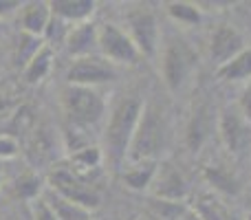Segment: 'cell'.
I'll return each instance as SVG.
<instances>
[{
  "label": "cell",
  "mask_w": 251,
  "mask_h": 220,
  "mask_svg": "<svg viewBox=\"0 0 251 220\" xmlns=\"http://www.w3.org/2000/svg\"><path fill=\"white\" fill-rule=\"evenodd\" d=\"M42 38H35V35H29V33H22L18 35V42L16 47H13V66H20V69H25L26 64H29L31 60H33V55L42 49Z\"/></svg>",
  "instance_id": "obj_24"
},
{
  "label": "cell",
  "mask_w": 251,
  "mask_h": 220,
  "mask_svg": "<svg viewBox=\"0 0 251 220\" xmlns=\"http://www.w3.org/2000/svg\"><path fill=\"white\" fill-rule=\"evenodd\" d=\"M143 97L137 93H126L108 108L104 123V163L113 170H122L128 161V150L143 110Z\"/></svg>",
  "instance_id": "obj_1"
},
{
  "label": "cell",
  "mask_w": 251,
  "mask_h": 220,
  "mask_svg": "<svg viewBox=\"0 0 251 220\" xmlns=\"http://www.w3.org/2000/svg\"><path fill=\"white\" fill-rule=\"evenodd\" d=\"M126 33L139 49L141 57L154 60L161 51V26L148 4H134L126 11Z\"/></svg>",
  "instance_id": "obj_6"
},
{
  "label": "cell",
  "mask_w": 251,
  "mask_h": 220,
  "mask_svg": "<svg viewBox=\"0 0 251 220\" xmlns=\"http://www.w3.org/2000/svg\"><path fill=\"white\" fill-rule=\"evenodd\" d=\"M33 220H57L55 214L51 212V207L44 203L42 196L38 200H33Z\"/></svg>",
  "instance_id": "obj_29"
},
{
  "label": "cell",
  "mask_w": 251,
  "mask_h": 220,
  "mask_svg": "<svg viewBox=\"0 0 251 220\" xmlns=\"http://www.w3.org/2000/svg\"><path fill=\"white\" fill-rule=\"evenodd\" d=\"M247 220H251V214H249V216H247Z\"/></svg>",
  "instance_id": "obj_34"
},
{
  "label": "cell",
  "mask_w": 251,
  "mask_h": 220,
  "mask_svg": "<svg viewBox=\"0 0 251 220\" xmlns=\"http://www.w3.org/2000/svg\"><path fill=\"white\" fill-rule=\"evenodd\" d=\"M218 115L207 99H201L192 110V117L185 125V146L190 152H199L216 130Z\"/></svg>",
  "instance_id": "obj_10"
},
{
  "label": "cell",
  "mask_w": 251,
  "mask_h": 220,
  "mask_svg": "<svg viewBox=\"0 0 251 220\" xmlns=\"http://www.w3.org/2000/svg\"><path fill=\"white\" fill-rule=\"evenodd\" d=\"M0 185H2V172H0Z\"/></svg>",
  "instance_id": "obj_33"
},
{
  "label": "cell",
  "mask_w": 251,
  "mask_h": 220,
  "mask_svg": "<svg viewBox=\"0 0 251 220\" xmlns=\"http://www.w3.org/2000/svg\"><path fill=\"white\" fill-rule=\"evenodd\" d=\"M20 154V143L16 137L7 132H0V161L4 159H13V156Z\"/></svg>",
  "instance_id": "obj_27"
},
{
  "label": "cell",
  "mask_w": 251,
  "mask_h": 220,
  "mask_svg": "<svg viewBox=\"0 0 251 220\" xmlns=\"http://www.w3.org/2000/svg\"><path fill=\"white\" fill-rule=\"evenodd\" d=\"M216 134L234 161L243 163L251 156V123L236 104H229L221 110Z\"/></svg>",
  "instance_id": "obj_5"
},
{
  "label": "cell",
  "mask_w": 251,
  "mask_h": 220,
  "mask_svg": "<svg viewBox=\"0 0 251 220\" xmlns=\"http://www.w3.org/2000/svg\"><path fill=\"white\" fill-rule=\"evenodd\" d=\"M101 163H104V150H101L100 146H88V147H84V150L71 154V165H73L77 176H82L84 172L101 168Z\"/></svg>",
  "instance_id": "obj_25"
},
{
  "label": "cell",
  "mask_w": 251,
  "mask_h": 220,
  "mask_svg": "<svg viewBox=\"0 0 251 220\" xmlns=\"http://www.w3.org/2000/svg\"><path fill=\"white\" fill-rule=\"evenodd\" d=\"M97 35H100V24L97 22H82L69 29V35L64 40V49L73 60L88 55H100V47H97Z\"/></svg>",
  "instance_id": "obj_13"
},
{
  "label": "cell",
  "mask_w": 251,
  "mask_h": 220,
  "mask_svg": "<svg viewBox=\"0 0 251 220\" xmlns=\"http://www.w3.org/2000/svg\"><path fill=\"white\" fill-rule=\"evenodd\" d=\"M245 49H247L245 38L231 24H218L209 35V60H212V64H216V69H221L223 64L234 60Z\"/></svg>",
  "instance_id": "obj_12"
},
{
  "label": "cell",
  "mask_w": 251,
  "mask_h": 220,
  "mask_svg": "<svg viewBox=\"0 0 251 220\" xmlns=\"http://www.w3.org/2000/svg\"><path fill=\"white\" fill-rule=\"evenodd\" d=\"M0 220H2V218H0Z\"/></svg>",
  "instance_id": "obj_35"
},
{
  "label": "cell",
  "mask_w": 251,
  "mask_h": 220,
  "mask_svg": "<svg viewBox=\"0 0 251 220\" xmlns=\"http://www.w3.org/2000/svg\"><path fill=\"white\" fill-rule=\"evenodd\" d=\"M26 156L29 161L38 168V165H49L57 159V147H55V130L49 125H38L31 130L29 143H26Z\"/></svg>",
  "instance_id": "obj_14"
},
{
  "label": "cell",
  "mask_w": 251,
  "mask_h": 220,
  "mask_svg": "<svg viewBox=\"0 0 251 220\" xmlns=\"http://www.w3.org/2000/svg\"><path fill=\"white\" fill-rule=\"evenodd\" d=\"M60 108L66 125L86 132L95 130L108 115V104L97 88L71 86V84H64L60 91Z\"/></svg>",
  "instance_id": "obj_3"
},
{
  "label": "cell",
  "mask_w": 251,
  "mask_h": 220,
  "mask_svg": "<svg viewBox=\"0 0 251 220\" xmlns=\"http://www.w3.org/2000/svg\"><path fill=\"white\" fill-rule=\"evenodd\" d=\"M199 66L196 49L181 35H170L161 49V77L170 93H178Z\"/></svg>",
  "instance_id": "obj_4"
},
{
  "label": "cell",
  "mask_w": 251,
  "mask_h": 220,
  "mask_svg": "<svg viewBox=\"0 0 251 220\" xmlns=\"http://www.w3.org/2000/svg\"><path fill=\"white\" fill-rule=\"evenodd\" d=\"M203 176L207 181V185L214 190V194H223V196H238L243 185L238 181V174L231 170L229 163L225 161H214V163L205 165Z\"/></svg>",
  "instance_id": "obj_16"
},
{
  "label": "cell",
  "mask_w": 251,
  "mask_h": 220,
  "mask_svg": "<svg viewBox=\"0 0 251 220\" xmlns=\"http://www.w3.org/2000/svg\"><path fill=\"white\" fill-rule=\"evenodd\" d=\"M51 18H53L51 4H49L47 0H29V2H22L20 11H18L20 31L22 33L35 35V38H42L44 35Z\"/></svg>",
  "instance_id": "obj_15"
},
{
  "label": "cell",
  "mask_w": 251,
  "mask_h": 220,
  "mask_svg": "<svg viewBox=\"0 0 251 220\" xmlns=\"http://www.w3.org/2000/svg\"><path fill=\"white\" fill-rule=\"evenodd\" d=\"M170 141V121L168 112L156 101H146L134 130L132 143L128 150L126 163H141V161H156Z\"/></svg>",
  "instance_id": "obj_2"
},
{
  "label": "cell",
  "mask_w": 251,
  "mask_h": 220,
  "mask_svg": "<svg viewBox=\"0 0 251 220\" xmlns=\"http://www.w3.org/2000/svg\"><path fill=\"white\" fill-rule=\"evenodd\" d=\"M150 192L154 198L168 200V203H183L190 194V185H187L183 172L174 163H159L156 176L150 185Z\"/></svg>",
  "instance_id": "obj_11"
},
{
  "label": "cell",
  "mask_w": 251,
  "mask_h": 220,
  "mask_svg": "<svg viewBox=\"0 0 251 220\" xmlns=\"http://www.w3.org/2000/svg\"><path fill=\"white\" fill-rule=\"evenodd\" d=\"M22 2L20 0H0V20H7V18L16 16L20 11Z\"/></svg>",
  "instance_id": "obj_30"
},
{
  "label": "cell",
  "mask_w": 251,
  "mask_h": 220,
  "mask_svg": "<svg viewBox=\"0 0 251 220\" xmlns=\"http://www.w3.org/2000/svg\"><path fill=\"white\" fill-rule=\"evenodd\" d=\"M51 13L55 18H60L62 22L75 26L88 22L95 16L97 2L95 0H51Z\"/></svg>",
  "instance_id": "obj_17"
},
{
  "label": "cell",
  "mask_w": 251,
  "mask_h": 220,
  "mask_svg": "<svg viewBox=\"0 0 251 220\" xmlns=\"http://www.w3.org/2000/svg\"><path fill=\"white\" fill-rule=\"evenodd\" d=\"M236 106L240 108V112L245 115V119L251 123V82H247V86L243 88V93H240L238 101H236Z\"/></svg>",
  "instance_id": "obj_28"
},
{
  "label": "cell",
  "mask_w": 251,
  "mask_h": 220,
  "mask_svg": "<svg viewBox=\"0 0 251 220\" xmlns=\"http://www.w3.org/2000/svg\"><path fill=\"white\" fill-rule=\"evenodd\" d=\"M181 220H199V216H196L194 212H187V214H185V216H183Z\"/></svg>",
  "instance_id": "obj_32"
},
{
  "label": "cell",
  "mask_w": 251,
  "mask_h": 220,
  "mask_svg": "<svg viewBox=\"0 0 251 220\" xmlns=\"http://www.w3.org/2000/svg\"><path fill=\"white\" fill-rule=\"evenodd\" d=\"M159 170V161H141V163H130L128 170H124L122 181L126 187L132 192H146L150 190L152 181Z\"/></svg>",
  "instance_id": "obj_19"
},
{
  "label": "cell",
  "mask_w": 251,
  "mask_h": 220,
  "mask_svg": "<svg viewBox=\"0 0 251 220\" xmlns=\"http://www.w3.org/2000/svg\"><path fill=\"white\" fill-rule=\"evenodd\" d=\"M192 212L199 216V220H240V216L221 198L218 194L201 192L196 194Z\"/></svg>",
  "instance_id": "obj_18"
},
{
  "label": "cell",
  "mask_w": 251,
  "mask_h": 220,
  "mask_svg": "<svg viewBox=\"0 0 251 220\" xmlns=\"http://www.w3.org/2000/svg\"><path fill=\"white\" fill-rule=\"evenodd\" d=\"M216 75L223 82H251V47L216 69Z\"/></svg>",
  "instance_id": "obj_22"
},
{
  "label": "cell",
  "mask_w": 251,
  "mask_h": 220,
  "mask_svg": "<svg viewBox=\"0 0 251 220\" xmlns=\"http://www.w3.org/2000/svg\"><path fill=\"white\" fill-rule=\"evenodd\" d=\"M18 108L16 101L7 99L4 95H0V117H11V112Z\"/></svg>",
  "instance_id": "obj_31"
},
{
  "label": "cell",
  "mask_w": 251,
  "mask_h": 220,
  "mask_svg": "<svg viewBox=\"0 0 251 220\" xmlns=\"http://www.w3.org/2000/svg\"><path fill=\"white\" fill-rule=\"evenodd\" d=\"M97 47H100V55L108 60L115 66H134L141 62V53L126 33L115 22H101L100 35H97Z\"/></svg>",
  "instance_id": "obj_8"
},
{
  "label": "cell",
  "mask_w": 251,
  "mask_h": 220,
  "mask_svg": "<svg viewBox=\"0 0 251 220\" xmlns=\"http://www.w3.org/2000/svg\"><path fill=\"white\" fill-rule=\"evenodd\" d=\"M53 57H55L53 55V49L42 44V49L33 55V60L22 69V79H25L26 84H31V86L44 82V77H47L53 69Z\"/></svg>",
  "instance_id": "obj_21"
},
{
  "label": "cell",
  "mask_w": 251,
  "mask_h": 220,
  "mask_svg": "<svg viewBox=\"0 0 251 220\" xmlns=\"http://www.w3.org/2000/svg\"><path fill=\"white\" fill-rule=\"evenodd\" d=\"M44 181L40 174L35 172H25L18 176L11 185V196L18 200H38L40 194H44Z\"/></svg>",
  "instance_id": "obj_23"
},
{
  "label": "cell",
  "mask_w": 251,
  "mask_h": 220,
  "mask_svg": "<svg viewBox=\"0 0 251 220\" xmlns=\"http://www.w3.org/2000/svg\"><path fill=\"white\" fill-rule=\"evenodd\" d=\"M119 77V69L104 60L101 55H88L73 60L71 66L66 69V84L71 86H86V88H97L110 84Z\"/></svg>",
  "instance_id": "obj_9"
},
{
  "label": "cell",
  "mask_w": 251,
  "mask_h": 220,
  "mask_svg": "<svg viewBox=\"0 0 251 220\" xmlns=\"http://www.w3.org/2000/svg\"><path fill=\"white\" fill-rule=\"evenodd\" d=\"M165 13L174 24L181 26H196L201 22V9L192 2H168L165 4Z\"/></svg>",
  "instance_id": "obj_26"
},
{
  "label": "cell",
  "mask_w": 251,
  "mask_h": 220,
  "mask_svg": "<svg viewBox=\"0 0 251 220\" xmlns=\"http://www.w3.org/2000/svg\"><path fill=\"white\" fill-rule=\"evenodd\" d=\"M49 190H53L55 194H60L62 198L71 200V203L84 207L86 212H95L101 203V196L95 187L88 181H84L82 176H77L75 172L66 168H53L49 174Z\"/></svg>",
  "instance_id": "obj_7"
},
{
  "label": "cell",
  "mask_w": 251,
  "mask_h": 220,
  "mask_svg": "<svg viewBox=\"0 0 251 220\" xmlns=\"http://www.w3.org/2000/svg\"><path fill=\"white\" fill-rule=\"evenodd\" d=\"M44 203L51 207V212L55 214L57 220H91V212H86L84 207H79V205L71 203V200L62 198L60 194H55L53 190H44L42 194Z\"/></svg>",
  "instance_id": "obj_20"
}]
</instances>
